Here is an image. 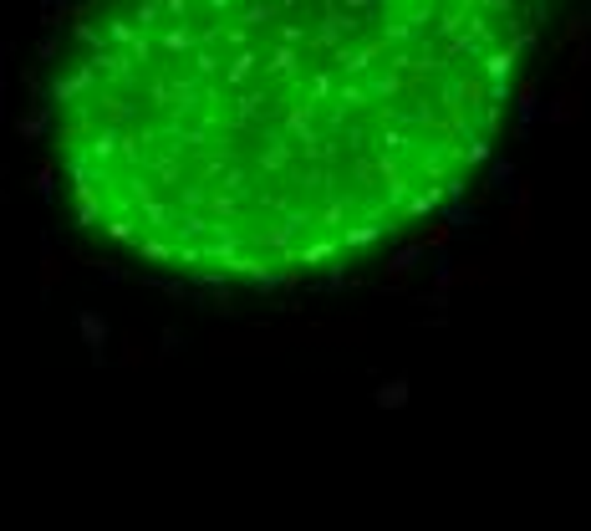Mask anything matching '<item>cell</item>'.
<instances>
[{
    "mask_svg": "<svg viewBox=\"0 0 591 531\" xmlns=\"http://www.w3.org/2000/svg\"><path fill=\"white\" fill-rule=\"evenodd\" d=\"M82 332H87V343H92V347H102V337H107V327H102V317H92V312L82 317Z\"/></svg>",
    "mask_w": 591,
    "mask_h": 531,
    "instance_id": "1",
    "label": "cell"
},
{
    "mask_svg": "<svg viewBox=\"0 0 591 531\" xmlns=\"http://www.w3.org/2000/svg\"><path fill=\"white\" fill-rule=\"evenodd\" d=\"M56 276H61V261H46V266H41V281L56 286Z\"/></svg>",
    "mask_w": 591,
    "mask_h": 531,
    "instance_id": "2",
    "label": "cell"
}]
</instances>
